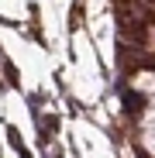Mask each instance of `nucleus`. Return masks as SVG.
I'll return each mask as SVG.
<instances>
[{"label": "nucleus", "instance_id": "obj_1", "mask_svg": "<svg viewBox=\"0 0 155 158\" xmlns=\"http://www.w3.org/2000/svg\"><path fill=\"white\" fill-rule=\"evenodd\" d=\"M124 107H127V114H131V117H138V110L145 107V96H138V93H124Z\"/></svg>", "mask_w": 155, "mask_h": 158}]
</instances>
